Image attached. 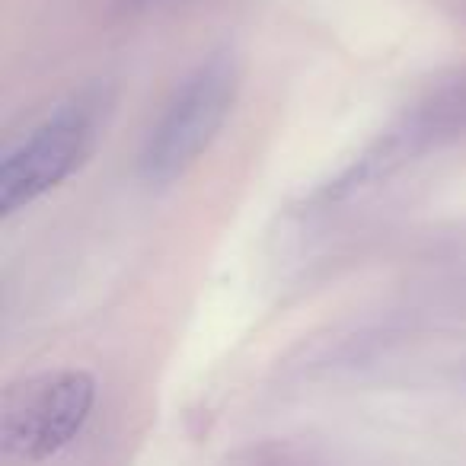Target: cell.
I'll use <instances>...</instances> for the list:
<instances>
[{
  "mask_svg": "<svg viewBox=\"0 0 466 466\" xmlns=\"http://www.w3.org/2000/svg\"><path fill=\"white\" fill-rule=\"evenodd\" d=\"M240 93L233 52H214L176 86L141 150V176L154 186L179 179L220 135Z\"/></svg>",
  "mask_w": 466,
  "mask_h": 466,
  "instance_id": "1",
  "label": "cell"
},
{
  "mask_svg": "<svg viewBox=\"0 0 466 466\" xmlns=\"http://www.w3.org/2000/svg\"><path fill=\"white\" fill-rule=\"evenodd\" d=\"M96 402V380L86 370H46L14 383L0 406V460L35 466L61 453Z\"/></svg>",
  "mask_w": 466,
  "mask_h": 466,
  "instance_id": "2",
  "label": "cell"
},
{
  "mask_svg": "<svg viewBox=\"0 0 466 466\" xmlns=\"http://www.w3.org/2000/svg\"><path fill=\"white\" fill-rule=\"evenodd\" d=\"M106 109L103 90L80 93L35 125L0 163V211L10 218L61 186L96 147Z\"/></svg>",
  "mask_w": 466,
  "mask_h": 466,
  "instance_id": "3",
  "label": "cell"
},
{
  "mask_svg": "<svg viewBox=\"0 0 466 466\" xmlns=\"http://www.w3.org/2000/svg\"><path fill=\"white\" fill-rule=\"evenodd\" d=\"M141 4H150V0H141Z\"/></svg>",
  "mask_w": 466,
  "mask_h": 466,
  "instance_id": "4",
  "label": "cell"
}]
</instances>
